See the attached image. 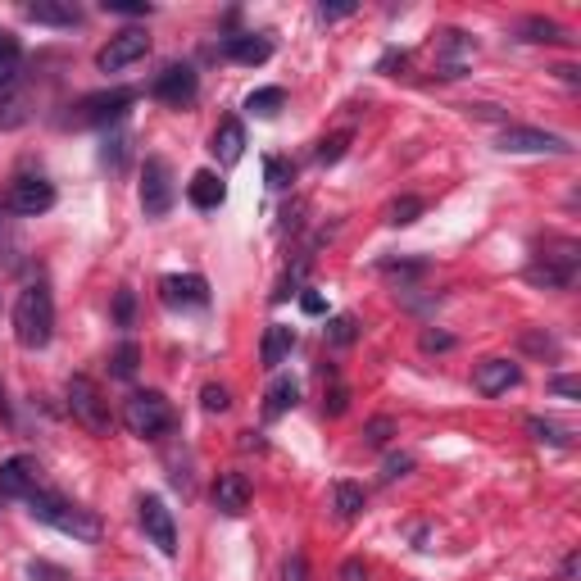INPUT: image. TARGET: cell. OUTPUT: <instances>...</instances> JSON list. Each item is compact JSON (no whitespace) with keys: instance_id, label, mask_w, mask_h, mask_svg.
Here are the masks:
<instances>
[{"instance_id":"obj_1","label":"cell","mask_w":581,"mask_h":581,"mask_svg":"<svg viewBox=\"0 0 581 581\" xmlns=\"http://www.w3.org/2000/svg\"><path fill=\"white\" fill-rule=\"evenodd\" d=\"M28 513L37 522H46V527H55V532L82 541V545H96L100 541V518H96V513L82 509V504H69L64 495H55V491L28 495Z\"/></svg>"},{"instance_id":"obj_2","label":"cell","mask_w":581,"mask_h":581,"mask_svg":"<svg viewBox=\"0 0 581 581\" xmlns=\"http://www.w3.org/2000/svg\"><path fill=\"white\" fill-rule=\"evenodd\" d=\"M14 336L23 350H46L55 336V300L41 282L19 291V300H14Z\"/></svg>"},{"instance_id":"obj_3","label":"cell","mask_w":581,"mask_h":581,"mask_svg":"<svg viewBox=\"0 0 581 581\" xmlns=\"http://www.w3.org/2000/svg\"><path fill=\"white\" fill-rule=\"evenodd\" d=\"M123 427H128L132 436H164L168 427H173V404L164 400L159 391H137L123 400Z\"/></svg>"},{"instance_id":"obj_4","label":"cell","mask_w":581,"mask_h":581,"mask_svg":"<svg viewBox=\"0 0 581 581\" xmlns=\"http://www.w3.org/2000/svg\"><path fill=\"white\" fill-rule=\"evenodd\" d=\"M69 409L91 436H109L114 432V414H109V400L100 395V386L91 377H69Z\"/></svg>"},{"instance_id":"obj_5","label":"cell","mask_w":581,"mask_h":581,"mask_svg":"<svg viewBox=\"0 0 581 581\" xmlns=\"http://www.w3.org/2000/svg\"><path fill=\"white\" fill-rule=\"evenodd\" d=\"M173 200H178L173 168H168V159L150 155L146 164H141V209H146V218H164L168 209H173Z\"/></svg>"},{"instance_id":"obj_6","label":"cell","mask_w":581,"mask_h":581,"mask_svg":"<svg viewBox=\"0 0 581 581\" xmlns=\"http://www.w3.org/2000/svg\"><path fill=\"white\" fill-rule=\"evenodd\" d=\"M137 518H141V532L150 536V545H155L164 559H173V554H178V527H173V509H168L159 495H141Z\"/></svg>"},{"instance_id":"obj_7","label":"cell","mask_w":581,"mask_h":581,"mask_svg":"<svg viewBox=\"0 0 581 581\" xmlns=\"http://www.w3.org/2000/svg\"><path fill=\"white\" fill-rule=\"evenodd\" d=\"M495 146L504 155H568V141L554 137V132H541V128H518V123H504V132L495 137Z\"/></svg>"},{"instance_id":"obj_8","label":"cell","mask_w":581,"mask_h":581,"mask_svg":"<svg viewBox=\"0 0 581 581\" xmlns=\"http://www.w3.org/2000/svg\"><path fill=\"white\" fill-rule=\"evenodd\" d=\"M150 55V37L141 28H123L119 37H109V46H100V55H96V69L100 73H123L128 64H137V60H146Z\"/></svg>"},{"instance_id":"obj_9","label":"cell","mask_w":581,"mask_h":581,"mask_svg":"<svg viewBox=\"0 0 581 581\" xmlns=\"http://www.w3.org/2000/svg\"><path fill=\"white\" fill-rule=\"evenodd\" d=\"M137 91L132 87H114V91H96L78 105V123H91V128H109V123H119L123 114L132 109Z\"/></svg>"},{"instance_id":"obj_10","label":"cell","mask_w":581,"mask_h":581,"mask_svg":"<svg viewBox=\"0 0 581 581\" xmlns=\"http://www.w3.org/2000/svg\"><path fill=\"white\" fill-rule=\"evenodd\" d=\"M196 91H200V78H196V69H191V64H168V69L150 82V96L164 100V105H178V109L191 105V100H196Z\"/></svg>"},{"instance_id":"obj_11","label":"cell","mask_w":581,"mask_h":581,"mask_svg":"<svg viewBox=\"0 0 581 581\" xmlns=\"http://www.w3.org/2000/svg\"><path fill=\"white\" fill-rule=\"evenodd\" d=\"M41 491V463L32 459V454H14V459L0 463V495H19V500H28V495Z\"/></svg>"},{"instance_id":"obj_12","label":"cell","mask_w":581,"mask_h":581,"mask_svg":"<svg viewBox=\"0 0 581 581\" xmlns=\"http://www.w3.org/2000/svg\"><path fill=\"white\" fill-rule=\"evenodd\" d=\"M5 205H10L19 218H37L55 205V187H50L46 178H19L10 187V196H5Z\"/></svg>"},{"instance_id":"obj_13","label":"cell","mask_w":581,"mask_h":581,"mask_svg":"<svg viewBox=\"0 0 581 581\" xmlns=\"http://www.w3.org/2000/svg\"><path fill=\"white\" fill-rule=\"evenodd\" d=\"M159 291H164V305L173 309H205L209 305V282L200 273H173L159 282Z\"/></svg>"},{"instance_id":"obj_14","label":"cell","mask_w":581,"mask_h":581,"mask_svg":"<svg viewBox=\"0 0 581 581\" xmlns=\"http://www.w3.org/2000/svg\"><path fill=\"white\" fill-rule=\"evenodd\" d=\"M214 509L227 518H241L250 509V477L246 473H223L214 482Z\"/></svg>"},{"instance_id":"obj_15","label":"cell","mask_w":581,"mask_h":581,"mask_svg":"<svg viewBox=\"0 0 581 581\" xmlns=\"http://www.w3.org/2000/svg\"><path fill=\"white\" fill-rule=\"evenodd\" d=\"M518 382H522V368L513 364V359H486V364H477V373H473V386L482 395H504Z\"/></svg>"},{"instance_id":"obj_16","label":"cell","mask_w":581,"mask_h":581,"mask_svg":"<svg viewBox=\"0 0 581 581\" xmlns=\"http://www.w3.org/2000/svg\"><path fill=\"white\" fill-rule=\"evenodd\" d=\"M223 55L232 64H250V69H255V64H264L268 55H273V41H268L264 32H237V37L223 41Z\"/></svg>"},{"instance_id":"obj_17","label":"cell","mask_w":581,"mask_h":581,"mask_svg":"<svg viewBox=\"0 0 581 581\" xmlns=\"http://www.w3.org/2000/svg\"><path fill=\"white\" fill-rule=\"evenodd\" d=\"M209 150H214V159L223 168L241 164V155H246V128H241V119H223L214 132V141H209Z\"/></svg>"},{"instance_id":"obj_18","label":"cell","mask_w":581,"mask_h":581,"mask_svg":"<svg viewBox=\"0 0 581 581\" xmlns=\"http://www.w3.org/2000/svg\"><path fill=\"white\" fill-rule=\"evenodd\" d=\"M23 14H28L32 23H46V28H78L82 23V10L73 0H32Z\"/></svg>"},{"instance_id":"obj_19","label":"cell","mask_w":581,"mask_h":581,"mask_svg":"<svg viewBox=\"0 0 581 581\" xmlns=\"http://www.w3.org/2000/svg\"><path fill=\"white\" fill-rule=\"evenodd\" d=\"M291 350H296V332H291L286 323H273L264 332V341H259V364H264V368H282Z\"/></svg>"},{"instance_id":"obj_20","label":"cell","mask_w":581,"mask_h":581,"mask_svg":"<svg viewBox=\"0 0 581 581\" xmlns=\"http://www.w3.org/2000/svg\"><path fill=\"white\" fill-rule=\"evenodd\" d=\"M441 78H463V69H468V60H473V41L463 37V32H441Z\"/></svg>"},{"instance_id":"obj_21","label":"cell","mask_w":581,"mask_h":581,"mask_svg":"<svg viewBox=\"0 0 581 581\" xmlns=\"http://www.w3.org/2000/svg\"><path fill=\"white\" fill-rule=\"evenodd\" d=\"M187 200L196 209H218L227 200V187L223 182H218V173H209V168H200L196 178L187 182Z\"/></svg>"},{"instance_id":"obj_22","label":"cell","mask_w":581,"mask_h":581,"mask_svg":"<svg viewBox=\"0 0 581 581\" xmlns=\"http://www.w3.org/2000/svg\"><path fill=\"white\" fill-rule=\"evenodd\" d=\"M19 69H23V46L10 28H0V91L19 87Z\"/></svg>"},{"instance_id":"obj_23","label":"cell","mask_w":581,"mask_h":581,"mask_svg":"<svg viewBox=\"0 0 581 581\" xmlns=\"http://www.w3.org/2000/svg\"><path fill=\"white\" fill-rule=\"evenodd\" d=\"M296 404H300V382L296 377H277L264 395V418L273 423V418H282L286 409H296Z\"/></svg>"},{"instance_id":"obj_24","label":"cell","mask_w":581,"mask_h":581,"mask_svg":"<svg viewBox=\"0 0 581 581\" xmlns=\"http://www.w3.org/2000/svg\"><path fill=\"white\" fill-rule=\"evenodd\" d=\"M332 500H336V518H359V513H364V486H355V482H336L332 486Z\"/></svg>"},{"instance_id":"obj_25","label":"cell","mask_w":581,"mask_h":581,"mask_svg":"<svg viewBox=\"0 0 581 581\" xmlns=\"http://www.w3.org/2000/svg\"><path fill=\"white\" fill-rule=\"evenodd\" d=\"M282 105H286L282 87H259V91H250V96H246V114H255V119H273Z\"/></svg>"},{"instance_id":"obj_26","label":"cell","mask_w":581,"mask_h":581,"mask_svg":"<svg viewBox=\"0 0 581 581\" xmlns=\"http://www.w3.org/2000/svg\"><path fill=\"white\" fill-rule=\"evenodd\" d=\"M100 164L119 178L123 168H128V137L123 132H105V146H100Z\"/></svg>"},{"instance_id":"obj_27","label":"cell","mask_w":581,"mask_h":581,"mask_svg":"<svg viewBox=\"0 0 581 581\" xmlns=\"http://www.w3.org/2000/svg\"><path fill=\"white\" fill-rule=\"evenodd\" d=\"M522 41H536V46H541V41H568L563 37V28L554 19H541V14H532V19H522Z\"/></svg>"},{"instance_id":"obj_28","label":"cell","mask_w":581,"mask_h":581,"mask_svg":"<svg viewBox=\"0 0 581 581\" xmlns=\"http://www.w3.org/2000/svg\"><path fill=\"white\" fill-rule=\"evenodd\" d=\"M418 214H423V200H418V196H400V200H391V205H386V223H391V227L418 223Z\"/></svg>"},{"instance_id":"obj_29","label":"cell","mask_w":581,"mask_h":581,"mask_svg":"<svg viewBox=\"0 0 581 581\" xmlns=\"http://www.w3.org/2000/svg\"><path fill=\"white\" fill-rule=\"evenodd\" d=\"M323 336H327V345H355L359 323H355L350 314H341V318H332V323L323 327Z\"/></svg>"},{"instance_id":"obj_30","label":"cell","mask_w":581,"mask_h":581,"mask_svg":"<svg viewBox=\"0 0 581 581\" xmlns=\"http://www.w3.org/2000/svg\"><path fill=\"white\" fill-rule=\"evenodd\" d=\"M137 345L132 341H123L119 350H114V359H109V364H114V377H119V382H132V377H137Z\"/></svg>"},{"instance_id":"obj_31","label":"cell","mask_w":581,"mask_h":581,"mask_svg":"<svg viewBox=\"0 0 581 581\" xmlns=\"http://www.w3.org/2000/svg\"><path fill=\"white\" fill-rule=\"evenodd\" d=\"M527 432H532L536 441H550V445H572V432H568V427L550 423V418H532V423H527Z\"/></svg>"},{"instance_id":"obj_32","label":"cell","mask_w":581,"mask_h":581,"mask_svg":"<svg viewBox=\"0 0 581 581\" xmlns=\"http://www.w3.org/2000/svg\"><path fill=\"white\" fill-rule=\"evenodd\" d=\"M19 123H23V96H19V87L0 91V128H19Z\"/></svg>"},{"instance_id":"obj_33","label":"cell","mask_w":581,"mask_h":581,"mask_svg":"<svg viewBox=\"0 0 581 581\" xmlns=\"http://www.w3.org/2000/svg\"><path fill=\"white\" fill-rule=\"evenodd\" d=\"M264 178H268V187H273V191H286V187H291V178H296V168H291V159L273 155L264 164Z\"/></svg>"},{"instance_id":"obj_34","label":"cell","mask_w":581,"mask_h":581,"mask_svg":"<svg viewBox=\"0 0 581 581\" xmlns=\"http://www.w3.org/2000/svg\"><path fill=\"white\" fill-rule=\"evenodd\" d=\"M200 404H205V414H227L232 409V391L218 382H209L205 391H200Z\"/></svg>"},{"instance_id":"obj_35","label":"cell","mask_w":581,"mask_h":581,"mask_svg":"<svg viewBox=\"0 0 581 581\" xmlns=\"http://www.w3.org/2000/svg\"><path fill=\"white\" fill-rule=\"evenodd\" d=\"M100 10H105V14H123V19H150V14H155V5H137V0H105Z\"/></svg>"},{"instance_id":"obj_36","label":"cell","mask_w":581,"mask_h":581,"mask_svg":"<svg viewBox=\"0 0 581 581\" xmlns=\"http://www.w3.org/2000/svg\"><path fill=\"white\" fill-rule=\"evenodd\" d=\"M345 146H350V132H336V137H323V141H318V164H336V159L345 155Z\"/></svg>"},{"instance_id":"obj_37","label":"cell","mask_w":581,"mask_h":581,"mask_svg":"<svg viewBox=\"0 0 581 581\" xmlns=\"http://www.w3.org/2000/svg\"><path fill=\"white\" fill-rule=\"evenodd\" d=\"M132 314H137V296H132L128 286H123L119 296H114V323H119V327H132Z\"/></svg>"},{"instance_id":"obj_38","label":"cell","mask_w":581,"mask_h":581,"mask_svg":"<svg viewBox=\"0 0 581 581\" xmlns=\"http://www.w3.org/2000/svg\"><path fill=\"white\" fill-rule=\"evenodd\" d=\"M395 436V418H373V423L364 427V441L368 445H386Z\"/></svg>"},{"instance_id":"obj_39","label":"cell","mask_w":581,"mask_h":581,"mask_svg":"<svg viewBox=\"0 0 581 581\" xmlns=\"http://www.w3.org/2000/svg\"><path fill=\"white\" fill-rule=\"evenodd\" d=\"M414 473V454H391V459L382 463V482H395V477Z\"/></svg>"},{"instance_id":"obj_40","label":"cell","mask_w":581,"mask_h":581,"mask_svg":"<svg viewBox=\"0 0 581 581\" xmlns=\"http://www.w3.org/2000/svg\"><path fill=\"white\" fill-rule=\"evenodd\" d=\"M550 391H554V395H563V400H581V382H577L572 373L550 377Z\"/></svg>"},{"instance_id":"obj_41","label":"cell","mask_w":581,"mask_h":581,"mask_svg":"<svg viewBox=\"0 0 581 581\" xmlns=\"http://www.w3.org/2000/svg\"><path fill=\"white\" fill-rule=\"evenodd\" d=\"M345 404H350V391H345V386H332V395L323 400L327 418H341V414H345Z\"/></svg>"},{"instance_id":"obj_42","label":"cell","mask_w":581,"mask_h":581,"mask_svg":"<svg viewBox=\"0 0 581 581\" xmlns=\"http://www.w3.org/2000/svg\"><path fill=\"white\" fill-rule=\"evenodd\" d=\"M423 350L436 355V350H454V336L450 332H423Z\"/></svg>"},{"instance_id":"obj_43","label":"cell","mask_w":581,"mask_h":581,"mask_svg":"<svg viewBox=\"0 0 581 581\" xmlns=\"http://www.w3.org/2000/svg\"><path fill=\"white\" fill-rule=\"evenodd\" d=\"M350 14H355V5H350V0H341V5H323V10H318V19L336 23V19H350Z\"/></svg>"},{"instance_id":"obj_44","label":"cell","mask_w":581,"mask_h":581,"mask_svg":"<svg viewBox=\"0 0 581 581\" xmlns=\"http://www.w3.org/2000/svg\"><path fill=\"white\" fill-rule=\"evenodd\" d=\"M404 64H409V55H404V50H386L382 64H377V73H395V69H404Z\"/></svg>"},{"instance_id":"obj_45","label":"cell","mask_w":581,"mask_h":581,"mask_svg":"<svg viewBox=\"0 0 581 581\" xmlns=\"http://www.w3.org/2000/svg\"><path fill=\"white\" fill-rule=\"evenodd\" d=\"M300 309H305V314H327V300L318 296V291H305V296H300Z\"/></svg>"},{"instance_id":"obj_46","label":"cell","mask_w":581,"mask_h":581,"mask_svg":"<svg viewBox=\"0 0 581 581\" xmlns=\"http://www.w3.org/2000/svg\"><path fill=\"white\" fill-rule=\"evenodd\" d=\"M364 577H368V568L359 559H345L341 563V581H364Z\"/></svg>"},{"instance_id":"obj_47","label":"cell","mask_w":581,"mask_h":581,"mask_svg":"<svg viewBox=\"0 0 581 581\" xmlns=\"http://www.w3.org/2000/svg\"><path fill=\"white\" fill-rule=\"evenodd\" d=\"M282 581H305V554H291V563H286Z\"/></svg>"},{"instance_id":"obj_48","label":"cell","mask_w":581,"mask_h":581,"mask_svg":"<svg viewBox=\"0 0 581 581\" xmlns=\"http://www.w3.org/2000/svg\"><path fill=\"white\" fill-rule=\"evenodd\" d=\"M563 581H577V554H568V559H563Z\"/></svg>"}]
</instances>
